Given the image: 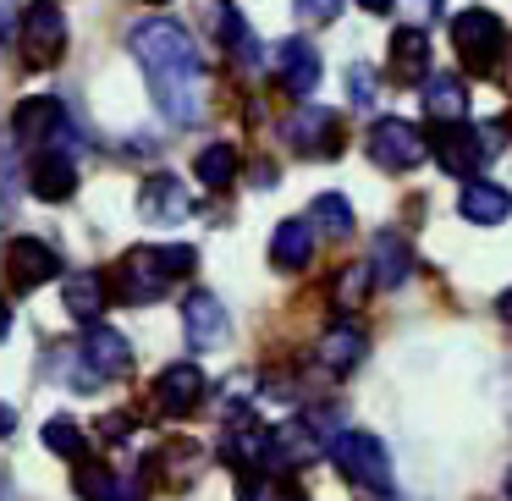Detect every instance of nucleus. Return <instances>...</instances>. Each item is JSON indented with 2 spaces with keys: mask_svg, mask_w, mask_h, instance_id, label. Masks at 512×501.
<instances>
[{
  "mask_svg": "<svg viewBox=\"0 0 512 501\" xmlns=\"http://www.w3.org/2000/svg\"><path fill=\"white\" fill-rule=\"evenodd\" d=\"M6 276H12L17 292H34V287H45L50 276H61V254L45 237H17V243L6 248Z\"/></svg>",
  "mask_w": 512,
  "mask_h": 501,
  "instance_id": "obj_7",
  "label": "nucleus"
},
{
  "mask_svg": "<svg viewBox=\"0 0 512 501\" xmlns=\"http://www.w3.org/2000/svg\"><path fill=\"white\" fill-rule=\"evenodd\" d=\"M127 50L144 61V78L155 105L177 127H193L204 116V56L193 45V34L171 17H144L127 34Z\"/></svg>",
  "mask_w": 512,
  "mask_h": 501,
  "instance_id": "obj_1",
  "label": "nucleus"
},
{
  "mask_svg": "<svg viewBox=\"0 0 512 501\" xmlns=\"http://www.w3.org/2000/svg\"><path fill=\"white\" fill-rule=\"evenodd\" d=\"M6 331H12V309L0 303V342H6Z\"/></svg>",
  "mask_w": 512,
  "mask_h": 501,
  "instance_id": "obj_35",
  "label": "nucleus"
},
{
  "mask_svg": "<svg viewBox=\"0 0 512 501\" xmlns=\"http://www.w3.org/2000/svg\"><path fill=\"white\" fill-rule=\"evenodd\" d=\"M6 17H12V12H6V6H0V34H6Z\"/></svg>",
  "mask_w": 512,
  "mask_h": 501,
  "instance_id": "obj_37",
  "label": "nucleus"
},
{
  "mask_svg": "<svg viewBox=\"0 0 512 501\" xmlns=\"http://www.w3.org/2000/svg\"><path fill=\"white\" fill-rule=\"evenodd\" d=\"M314 254V232L309 221H281L276 237H270V265L276 270H303Z\"/></svg>",
  "mask_w": 512,
  "mask_h": 501,
  "instance_id": "obj_22",
  "label": "nucleus"
},
{
  "mask_svg": "<svg viewBox=\"0 0 512 501\" xmlns=\"http://www.w3.org/2000/svg\"><path fill=\"white\" fill-rule=\"evenodd\" d=\"M391 61H397L402 72H424V61H430V45H424V34L419 28H397V34H391Z\"/></svg>",
  "mask_w": 512,
  "mask_h": 501,
  "instance_id": "obj_26",
  "label": "nucleus"
},
{
  "mask_svg": "<svg viewBox=\"0 0 512 501\" xmlns=\"http://www.w3.org/2000/svg\"><path fill=\"white\" fill-rule=\"evenodd\" d=\"M331 463L342 468V474L353 479V485L391 490V463H386V446H380L369 430H342V435H331Z\"/></svg>",
  "mask_w": 512,
  "mask_h": 501,
  "instance_id": "obj_2",
  "label": "nucleus"
},
{
  "mask_svg": "<svg viewBox=\"0 0 512 501\" xmlns=\"http://www.w3.org/2000/svg\"><path fill=\"white\" fill-rule=\"evenodd\" d=\"M182 325H188V342L199 347V353H215V347H226V331H232V320H226L221 298H210V292H193V298L182 303Z\"/></svg>",
  "mask_w": 512,
  "mask_h": 501,
  "instance_id": "obj_11",
  "label": "nucleus"
},
{
  "mask_svg": "<svg viewBox=\"0 0 512 501\" xmlns=\"http://www.w3.org/2000/svg\"><path fill=\"white\" fill-rule=\"evenodd\" d=\"M243 501H303V490L281 485V479H248V485H243Z\"/></svg>",
  "mask_w": 512,
  "mask_h": 501,
  "instance_id": "obj_31",
  "label": "nucleus"
},
{
  "mask_svg": "<svg viewBox=\"0 0 512 501\" xmlns=\"http://www.w3.org/2000/svg\"><path fill=\"white\" fill-rule=\"evenodd\" d=\"M193 171H199V182H204V188H215V193L232 188V177H237V149H232V144H210L199 160H193Z\"/></svg>",
  "mask_w": 512,
  "mask_h": 501,
  "instance_id": "obj_24",
  "label": "nucleus"
},
{
  "mask_svg": "<svg viewBox=\"0 0 512 501\" xmlns=\"http://www.w3.org/2000/svg\"><path fill=\"white\" fill-rule=\"evenodd\" d=\"M347 89H353V105H375V94H380V83H375V72H364V67H353V72H347Z\"/></svg>",
  "mask_w": 512,
  "mask_h": 501,
  "instance_id": "obj_32",
  "label": "nucleus"
},
{
  "mask_svg": "<svg viewBox=\"0 0 512 501\" xmlns=\"http://www.w3.org/2000/svg\"><path fill=\"white\" fill-rule=\"evenodd\" d=\"M204 369L199 364H171L155 375V408L166 413V419H182V413H193L204 402Z\"/></svg>",
  "mask_w": 512,
  "mask_h": 501,
  "instance_id": "obj_8",
  "label": "nucleus"
},
{
  "mask_svg": "<svg viewBox=\"0 0 512 501\" xmlns=\"http://www.w3.org/2000/svg\"><path fill=\"white\" fill-rule=\"evenodd\" d=\"M276 78L287 94H314V83H320V56H314L309 39H287V45L276 50Z\"/></svg>",
  "mask_w": 512,
  "mask_h": 501,
  "instance_id": "obj_17",
  "label": "nucleus"
},
{
  "mask_svg": "<svg viewBox=\"0 0 512 501\" xmlns=\"http://www.w3.org/2000/svg\"><path fill=\"white\" fill-rule=\"evenodd\" d=\"M83 358H89L94 375H105V380H127V375H133V347H127V336L111 331V325L89 331V342H83Z\"/></svg>",
  "mask_w": 512,
  "mask_h": 501,
  "instance_id": "obj_15",
  "label": "nucleus"
},
{
  "mask_svg": "<svg viewBox=\"0 0 512 501\" xmlns=\"http://www.w3.org/2000/svg\"><path fill=\"white\" fill-rule=\"evenodd\" d=\"M45 446H50V452H61V457H83V452H89L78 419H67V413H56V419L45 424Z\"/></svg>",
  "mask_w": 512,
  "mask_h": 501,
  "instance_id": "obj_28",
  "label": "nucleus"
},
{
  "mask_svg": "<svg viewBox=\"0 0 512 501\" xmlns=\"http://www.w3.org/2000/svg\"><path fill=\"white\" fill-rule=\"evenodd\" d=\"M452 45H457V56H463V67H474V72H490L501 61V50H507V28H501V17L496 12H457L452 17Z\"/></svg>",
  "mask_w": 512,
  "mask_h": 501,
  "instance_id": "obj_3",
  "label": "nucleus"
},
{
  "mask_svg": "<svg viewBox=\"0 0 512 501\" xmlns=\"http://www.w3.org/2000/svg\"><path fill=\"white\" fill-rule=\"evenodd\" d=\"M369 281H375V270L369 265H347L342 276H336V309H358L369 292Z\"/></svg>",
  "mask_w": 512,
  "mask_h": 501,
  "instance_id": "obj_29",
  "label": "nucleus"
},
{
  "mask_svg": "<svg viewBox=\"0 0 512 501\" xmlns=\"http://www.w3.org/2000/svg\"><path fill=\"white\" fill-rule=\"evenodd\" d=\"M155 457L166 463V479H171V485H182L188 474H199V441H166Z\"/></svg>",
  "mask_w": 512,
  "mask_h": 501,
  "instance_id": "obj_27",
  "label": "nucleus"
},
{
  "mask_svg": "<svg viewBox=\"0 0 512 501\" xmlns=\"http://www.w3.org/2000/svg\"><path fill=\"white\" fill-rule=\"evenodd\" d=\"M12 430H17V408H6V402H0V441H6Z\"/></svg>",
  "mask_w": 512,
  "mask_h": 501,
  "instance_id": "obj_34",
  "label": "nucleus"
},
{
  "mask_svg": "<svg viewBox=\"0 0 512 501\" xmlns=\"http://www.w3.org/2000/svg\"><path fill=\"white\" fill-rule=\"evenodd\" d=\"M457 210H463L474 226H501V221L512 215V193L501 188V182H463V193H457Z\"/></svg>",
  "mask_w": 512,
  "mask_h": 501,
  "instance_id": "obj_18",
  "label": "nucleus"
},
{
  "mask_svg": "<svg viewBox=\"0 0 512 501\" xmlns=\"http://www.w3.org/2000/svg\"><path fill=\"white\" fill-rule=\"evenodd\" d=\"M320 457V435L303 419H281V430H270V468H303Z\"/></svg>",
  "mask_w": 512,
  "mask_h": 501,
  "instance_id": "obj_16",
  "label": "nucleus"
},
{
  "mask_svg": "<svg viewBox=\"0 0 512 501\" xmlns=\"http://www.w3.org/2000/svg\"><path fill=\"white\" fill-rule=\"evenodd\" d=\"M369 353L364 331L358 325H331V331L320 336V364L331 369V375H347V369H358V358Z\"/></svg>",
  "mask_w": 512,
  "mask_h": 501,
  "instance_id": "obj_21",
  "label": "nucleus"
},
{
  "mask_svg": "<svg viewBox=\"0 0 512 501\" xmlns=\"http://www.w3.org/2000/svg\"><path fill=\"white\" fill-rule=\"evenodd\" d=\"M100 501H144V479H111Z\"/></svg>",
  "mask_w": 512,
  "mask_h": 501,
  "instance_id": "obj_33",
  "label": "nucleus"
},
{
  "mask_svg": "<svg viewBox=\"0 0 512 501\" xmlns=\"http://www.w3.org/2000/svg\"><path fill=\"white\" fill-rule=\"evenodd\" d=\"M490 138H496V127H490V133H474V127H441V133H435V166H441L446 177H474V171L490 160Z\"/></svg>",
  "mask_w": 512,
  "mask_h": 501,
  "instance_id": "obj_6",
  "label": "nucleus"
},
{
  "mask_svg": "<svg viewBox=\"0 0 512 501\" xmlns=\"http://www.w3.org/2000/svg\"><path fill=\"white\" fill-rule=\"evenodd\" d=\"M369 270H375L380 287H402V281L413 276V248L402 243L397 232H380L375 243H369Z\"/></svg>",
  "mask_w": 512,
  "mask_h": 501,
  "instance_id": "obj_20",
  "label": "nucleus"
},
{
  "mask_svg": "<svg viewBox=\"0 0 512 501\" xmlns=\"http://www.w3.org/2000/svg\"><path fill=\"white\" fill-rule=\"evenodd\" d=\"M507 496H512V474H507Z\"/></svg>",
  "mask_w": 512,
  "mask_h": 501,
  "instance_id": "obj_38",
  "label": "nucleus"
},
{
  "mask_svg": "<svg viewBox=\"0 0 512 501\" xmlns=\"http://www.w3.org/2000/svg\"><path fill=\"white\" fill-rule=\"evenodd\" d=\"M424 111L441 127H468V89L457 72H430L424 78Z\"/></svg>",
  "mask_w": 512,
  "mask_h": 501,
  "instance_id": "obj_14",
  "label": "nucleus"
},
{
  "mask_svg": "<svg viewBox=\"0 0 512 501\" xmlns=\"http://www.w3.org/2000/svg\"><path fill=\"white\" fill-rule=\"evenodd\" d=\"M501 320H512V292H501Z\"/></svg>",
  "mask_w": 512,
  "mask_h": 501,
  "instance_id": "obj_36",
  "label": "nucleus"
},
{
  "mask_svg": "<svg viewBox=\"0 0 512 501\" xmlns=\"http://www.w3.org/2000/svg\"><path fill=\"white\" fill-rule=\"evenodd\" d=\"M61 50H67V17L56 6H28L23 12V61L34 72L56 67Z\"/></svg>",
  "mask_w": 512,
  "mask_h": 501,
  "instance_id": "obj_5",
  "label": "nucleus"
},
{
  "mask_svg": "<svg viewBox=\"0 0 512 501\" xmlns=\"http://www.w3.org/2000/svg\"><path fill=\"white\" fill-rule=\"evenodd\" d=\"M28 188H34V199H45V204L72 199V188H78V166H72V155H61V149L39 155V160H34V177H28Z\"/></svg>",
  "mask_w": 512,
  "mask_h": 501,
  "instance_id": "obj_19",
  "label": "nucleus"
},
{
  "mask_svg": "<svg viewBox=\"0 0 512 501\" xmlns=\"http://www.w3.org/2000/svg\"><path fill=\"white\" fill-rule=\"evenodd\" d=\"M364 144H369V160L386 166V171H408V166H419V160L430 155V138H424L413 122H397V116H386V122L369 127Z\"/></svg>",
  "mask_w": 512,
  "mask_h": 501,
  "instance_id": "obj_4",
  "label": "nucleus"
},
{
  "mask_svg": "<svg viewBox=\"0 0 512 501\" xmlns=\"http://www.w3.org/2000/svg\"><path fill=\"white\" fill-rule=\"evenodd\" d=\"M314 226H320V232H331V237H353V210H347V199L342 193H320V199H314Z\"/></svg>",
  "mask_w": 512,
  "mask_h": 501,
  "instance_id": "obj_25",
  "label": "nucleus"
},
{
  "mask_svg": "<svg viewBox=\"0 0 512 501\" xmlns=\"http://www.w3.org/2000/svg\"><path fill=\"white\" fill-rule=\"evenodd\" d=\"M61 303H67L72 320L94 325V320H100V309H105V281L94 276V270H78V276L61 287Z\"/></svg>",
  "mask_w": 512,
  "mask_h": 501,
  "instance_id": "obj_23",
  "label": "nucleus"
},
{
  "mask_svg": "<svg viewBox=\"0 0 512 501\" xmlns=\"http://www.w3.org/2000/svg\"><path fill=\"white\" fill-rule=\"evenodd\" d=\"M287 144L298 149V155H325L331 160L336 149H342V127H336V111H298L287 122Z\"/></svg>",
  "mask_w": 512,
  "mask_h": 501,
  "instance_id": "obj_12",
  "label": "nucleus"
},
{
  "mask_svg": "<svg viewBox=\"0 0 512 501\" xmlns=\"http://www.w3.org/2000/svg\"><path fill=\"white\" fill-rule=\"evenodd\" d=\"M138 215H144L149 226H182L193 215V199L177 177H149L144 193H138Z\"/></svg>",
  "mask_w": 512,
  "mask_h": 501,
  "instance_id": "obj_10",
  "label": "nucleus"
},
{
  "mask_svg": "<svg viewBox=\"0 0 512 501\" xmlns=\"http://www.w3.org/2000/svg\"><path fill=\"white\" fill-rule=\"evenodd\" d=\"M61 127H67V111H61V100H23L12 116V133L23 149H45L61 138Z\"/></svg>",
  "mask_w": 512,
  "mask_h": 501,
  "instance_id": "obj_13",
  "label": "nucleus"
},
{
  "mask_svg": "<svg viewBox=\"0 0 512 501\" xmlns=\"http://www.w3.org/2000/svg\"><path fill=\"white\" fill-rule=\"evenodd\" d=\"M155 254H160V270H166L171 281L193 276V265H199V248H193V243H166V248H155Z\"/></svg>",
  "mask_w": 512,
  "mask_h": 501,
  "instance_id": "obj_30",
  "label": "nucleus"
},
{
  "mask_svg": "<svg viewBox=\"0 0 512 501\" xmlns=\"http://www.w3.org/2000/svg\"><path fill=\"white\" fill-rule=\"evenodd\" d=\"M116 287H122L127 303H155L160 292L171 287V276L160 270V254H155V248H133V254L116 265Z\"/></svg>",
  "mask_w": 512,
  "mask_h": 501,
  "instance_id": "obj_9",
  "label": "nucleus"
}]
</instances>
